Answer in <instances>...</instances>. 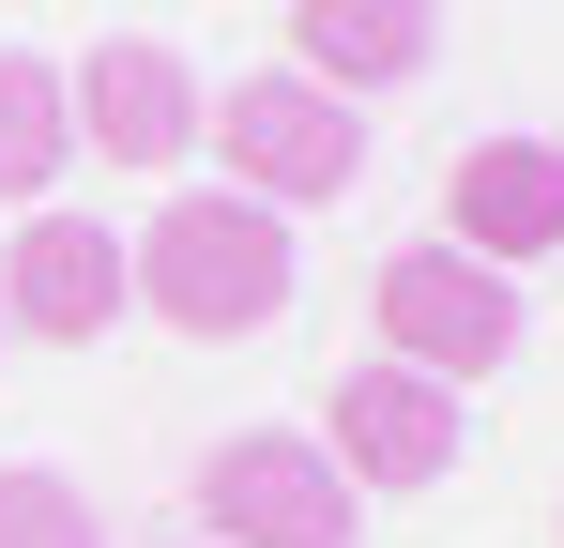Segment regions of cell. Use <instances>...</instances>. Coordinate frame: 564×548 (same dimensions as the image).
I'll return each mask as SVG.
<instances>
[{"label": "cell", "mask_w": 564, "mask_h": 548, "mask_svg": "<svg viewBox=\"0 0 564 548\" xmlns=\"http://www.w3.org/2000/svg\"><path fill=\"white\" fill-rule=\"evenodd\" d=\"M427 46H443V0H290V77L321 91H412L427 77Z\"/></svg>", "instance_id": "9c48e42d"}, {"label": "cell", "mask_w": 564, "mask_h": 548, "mask_svg": "<svg viewBox=\"0 0 564 548\" xmlns=\"http://www.w3.org/2000/svg\"><path fill=\"white\" fill-rule=\"evenodd\" d=\"M198 138H214V183L260 198V213H321V198L367 183V122H351V91L290 77V62H275V77L198 91Z\"/></svg>", "instance_id": "7a4b0ae2"}, {"label": "cell", "mask_w": 564, "mask_h": 548, "mask_svg": "<svg viewBox=\"0 0 564 548\" xmlns=\"http://www.w3.org/2000/svg\"><path fill=\"white\" fill-rule=\"evenodd\" d=\"M0 548H107V518H93V487H77V472L0 457Z\"/></svg>", "instance_id": "8fae6325"}, {"label": "cell", "mask_w": 564, "mask_h": 548, "mask_svg": "<svg viewBox=\"0 0 564 548\" xmlns=\"http://www.w3.org/2000/svg\"><path fill=\"white\" fill-rule=\"evenodd\" d=\"M107 320H138V289H122V229L93 213H15V244H0V336H31V351H93Z\"/></svg>", "instance_id": "8992f818"}, {"label": "cell", "mask_w": 564, "mask_h": 548, "mask_svg": "<svg viewBox=\"0 0 564 548\" xmlns=\"http://www.w3.org/2000/svg\"><path fill=\"white\" fill-rule=\"evenodd\" d=\"M122 289L169 320V336H198V351H245V336H275L290 305V213H260V198H169L153 229H122Z\"/></svg>", "instance_id": "6da1fadb"}, {"label": "cell", "mask_w": 564, "mask_h": 548, "mask_svg": "<svg viewBox=\"0 0 564 548\" xmlns=\"http://www.w3.org/2000/svg\"><path fill=\"white\" fill-rule=\"evenodd\" d=\"M443 244L488 260V274L564 260V138H473L443 168Z\"/></svg>", "instance_id": "ba28073f"}, {"label": "cell", "mask_w": 564, "mask_h": 548, "mask_svg": "<svg viewBox=\"0 0 564 548\" xmlns=\"http://www.w3.org/2000/svg\"><path fill=\"white\" fill-rule=\"evenodd\" d=\"M62 107H77L93 168H184L198 153V62L153 31H107L93 62H62Z\"/></svg>", "instance_id": "52a82bcc"}, {"label": "cell", "mask_w": 564, "mask_h": 548, "mask_svg": "<svg viewBox=\"0 0 564 548\" xmlns=\"http://www.w3.org/2000/svg\"><path fill=\"white\" fill-rule=\"evenodd\" d=\"M0 351H15V336H0Z\"/></svg>", "instance_id": "7c38bea8"}, {"label": "cell", "mask_w": 564, "mask_h": 548, "mask_svg": "<svg viewBox=\"0 0 564 548\" xmlns=\"http://www.w3.org/2000/svg\"><path fill=\"white\" fill-rule=\"evenodd\" d=\"M305 442L351 472V503H412V487H443L458 472V442H473V396H443V381H412V365H336L321 381V427Z\"/></svg>", "instance_id": "277c9868"}, {"label": "cell", "mask_w": 564, "mask_h": 548, "mask_svg": "<svg viewBox=\"0 0 564 548\" xmlns=\"http://www.w3.org/2000/svg\"><path fill=\"white\" fill-rule=\"evenodd\" d=\"M367 320H381V365H412V381H443V396H473L488 365L519 351V274L458 260V244L427 229V244H397V260L367 274Z\"/></svg>", "instance_id": "3957f363"}, {"label": "cell", "mask_w": 564, "mask_h": 548, "mask_svg": "<svg viewBox=\"0 0 564 548\" xmlns=\"http://www.w3.org/2000/svg\"><path fill=\"white\" fill-rule=\"evenodd\" d=\"M198 518H214V548H351L367 534L351 472L305 442V427H229V442L198 457Z\"/></svg>", "instance_id": "5b68a950"}, {"label": "cell", "mask_w": 564, "mask_h": 548, "mask_svg": "<svg viewBox=\"0 0 564 548\" xmlns=\"http://www.w3.org/2000/svg\"><path fill=\"white\" fill-rule=\"evenodd\" d=\"M77 168V107H62V62L0 46V213H46V183Z\"/></svg>", "instance_id": "30bf717a"}]
</instances>
